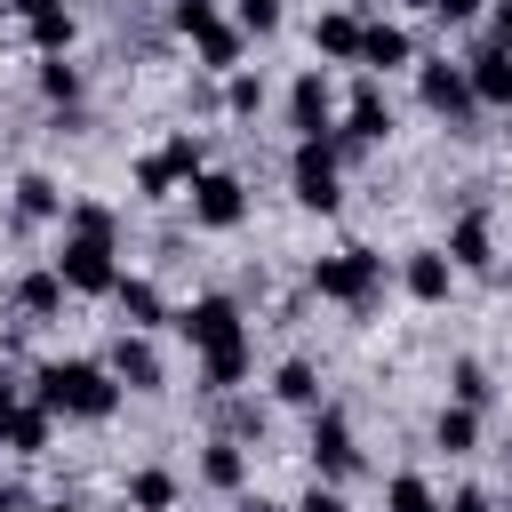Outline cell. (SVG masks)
Wrapping results in <instances>:
<instances>
[{"instance_id": "34", "label": "cell", "mask_w": 512, "mask_h": 512, "mask_svg": "<svg viewBox=\"0 0 512 512\" xmlns=\"http://www.w3.org/2000/svg\"><path fill=\"white\" fill-rule=\"evenodd\" d=\"M256 104H264V80H256V72H224V112H232V120H248Z\"/></svg>"}, {"instance_id": "25", "label": "cell", "mask_w": 512, "mask_h": 512, "mask_svg": "<svg viewBox=\"0 0 512 512\" xmlns=\"http://www.w3.org/2000/svg\"><path fill=\"white\" fill-rule=\"evenodd\" d=\"M432 448H448V456H472V448H480V408L448 400V408L432 416Z\"/></svg>"}, {"instance_id": "35", "label": "cell", "mask_w": 512, "mask_h": 512, "mask_svg": "<svg viewBox=\"0 0 512 512\" xmlns=\"http://www.w3.org/2000/svg\"><path fill=\"white\" fill-rule=\"evenodd\" d=\"M64 232H112V240H120V216H112L104 200H72V208H64Z\"/></svg>"}, {"instance_id": "8", "label": "cell", "mask_w": 512, "mask_h": 512, "mask_svg": "<svg viewBox=\"0 0 512 512\" xmlns=\"http://www.w3.org/2000/svg\"><path fill=\"white\" fill-rule=\"evenodd\" d=\"M304 456H312V480H352V472H360L352 416H344V408H312V440H304Z\"/></svg>"}, {"instance_id": "14", "label": "cell", "mask_w": 512, "mask_h": 512, "mask_svg": "<svg viewBox=\"0 0 512 512\" xmlns=\"http://www.w3.org/2000/svg\"><path fill=\"white\" fill-rule=\"evenodd\" d=\"M360 32H368L360 8H328V16H312V56H328V64H360Z\"/></svg>"}, {"instance_id": "6", "label": "cell", "mask_w": 512, "mask_h": 512, "mask_svg": "<svg viewBox=\"0 0 512 512\" xmlns=\"http://www.w3.org/2000/svg\"><path fill=\"white\" fill-rule=\"evenodd\" d=\"M416 96H424V112H432V120H448L456 136H472V120H480V96H472L464 64H416Z\"/></svg>"}, {"instance_id": "38", "label": "cell", "mask_w": 512, "mask_h": 512, "mask_svg": "<svg viewBox=\"0 0 512 512\" xmlns=\"http://www.w3.org/2000/svg\"><path fill=\"white\" fill-rule=\"evenodd\" d=\"M440 512H496V496H488V488H456Z\"/></svg>"}, {"instance_id": "27", "label": "cell", "mask_w": 512, "mask_h": 512, "mask_svg": "<svg viewBox=\"0 0 512 512\" xmlns=\"http://www.w3.org/2000/svg\"><path fill=\"white\" fill-rule=\"evenodd\" d=\"M272 400H288V408H320V368H312V360H280V368H272Z\"/></svg>"}, {"instance_id": "15", "label": "cell", "mask_w": 512, "mask_h": 512, "mask_svg": "<svg viewBox=\"0 0 512 512\" xmlns=\"http://www.w3.org/2000/svg\"><path fill=\"white\" fill-rule=\"evenodd\" d=\"M400 288H408L416 304H448V288H456V264H448V248H408V264H400Z\"/></svg>"}, {"instance_id": "29", "label": "cell", "mask_w": 512, "mask_h": 512, "mask_svg": "<svg viewBox=\"0 0 512 512\" xmlns=\"http://www.w3.org/2000/svg\"><path fill=\"white\" fill-rule=\"evenodd\" d=\"M384 512H440V496H432L424 472H392L384 480Z\"/></svg>"}, {"instance_id": "37", "label": "cell", "mask_w": 512, "mask_h": 512, "mask_svg": "<svg viewBox=\"0 0 512 512\" xmlns=\"http://www.w3.org/2000/svg\"><path fill=\"white\" fill-rule=\"evenodd\" d=\"M488 48H512V0L488 8Z\"/></svg>"}, {"instance_id": "21", "label": "cell", "mask_w": 512, "mask_h": 512, "mask_svg": "<svg viewBox=\"0 0 512 512\" xmlns=\"http://www.w3.org/2000/svg\"><path fill=\"white\" fill-rule=\"evenodd\" d=\"M120 496H128L136 512H176V496H184V480H176L168 464H136V472L120 480Z\"/></svg>"}, {"instance_id": "1", "label": "cell", "mask_w": 512, "mask_h": 512, "mask_svg": "<svg viewBox=\"0 0 512 512\" xmlns=\"http://www.w3.org/2000/svg\"><path fill=\"white\" fill-rule=\"evenodd\" d=\"M120 376L104 368V360H48L40 376H32V400H48L56 416H72V424H104L112 408H120Z\"/></svg>"}, {"instance_id": "10", "label": "cell", "mask_w": 512, "mask_h": 512, "mask_svg": "<svg viewBox=\"0 0 512 512\" xmlns=\"http://www.w3.org/2000/svg\"><path fill=\"white\" fill-rule=\"evenodd\" d=\"M328 136H336V152H360V144H384V136H392V104L376 96V80H360V88H352L344 128H328Z\"/></svg>"}, {"instance_id": "31", "label": "cell", "mask_w": 512, "mask_h": 512, "mask_svg": "<svg viewBox=\"0 0 512 512\" xmlns=\"http://www.w3.org/2000/svg\"><path fill=\"white\" fill-rule=\"evenodd\" d=\"M448 392H456L464 408H488V400H496V384H488L480 360H456V368H448Z\"/></svg>"}, {"instance_id": "13", "label": "cell", "mask_w": 512, "mask_h": 512, "mask_svg": "<svg viewBox=\"0 0 512 512\" xmlns=\"http://www.w3.org/2000/svg\"><path fill=\"white\" fill-rule=\"evenodd\" d=\"M448 264H456V272H488V264H496V216H488V208H464V216L448 224Z\"/></svg>"}, {"instance_id": "17", "label": "cell", "mask_w": 512, "mask_h": 512, "mask_svg": "<svg viewBox=\"0 0 512 512\" xmlns=\"http://www.w3.org/2000/svg\"><path fill=\"white\" fill-rule=\"evenodd\" d=\"M400 64H416V40H408L400 24H368V32H360V72L384 80V72H400Z\"/></svg>"}, {"instance_id": "19", "label": "cell", "mask_w": 512, "mask_h": 512, "mask_svg": "<svg viewBox=\"0 0 512 512\" xmlns=\"http://www.w3.org/2000/svg\"><path fill=\"white\" fill-rule=\"evenodd\" d=\"M200 488H216V496H240V488H248V448H240L232 432L200 448Z\"/></svg>"}, {"instance_id": "4", "label": "cell", "mask_w": 512, "mask_h": 512, "mask_svg": "<svg viewBox=\"0 0 512 512\" xmlns=\"http://www.w3.org/2000/svg\"><path fill=\"white\" fill-rule=\"evenodd\" d=\"M200 168H208V144H200L192 128H176L160 152H144V160H136V200H168V192H176V184H192Z\"/></svg>"}, {"instance_id": "33", "label": "cell", "mask_w": 512, "mask_h": 512, "mask_svg": "<svg viewBox=\"0 0 512 512\" xmlns=\"http://www.w3.org/2000/svg\"><path fill=\"white\" fill-rule=\"evenodd\" d=\"M168 24H176L184 40H200V32H216V24H224V8H216V0H176V8H168Z\"/></svg>"}, {"instance_id": "43", "label": "cell", "mask_w": 512, "mask_h": 512, "mask_svg": "<svg viewBox=\"0 0 512 512\" xmlns=\"http://www.w3.org/2000/svg\"><path fill=\"white\" fill-rule=\"evenodd\" d=\"M8 408H16V384H8V376H0V424H8Z\"/></svg>"}, {"instance_id": "32", "label": "cell", "mask_w": 512, "mask_h": 512, "mask_svg": "<svg viewBox=\"0 0 512 512\" xmlns=\"http://www.w3.org/2000/svg\"><path fill=\"white\" fill-rule=\"evenodd\" d=\"M280 16H288L280 0H232V24H240L248 40H272V32H280Z\"/></svg>"}, {"instance_id": "30", "label": "cell", "mask_w": 512, "mask_h": 512, "mask_svg": "<svg viewBox=\"0 0 512 512\" xmlns=\"http://www.w3.org/2000/svg\"><path fill=\"white\" fill-rule=\"evenodd\" d=\"M40 96H48V104H80V64H72V56H48V64H40Z\"/></svg>"}, {"instance_id": "7", "label": "cell", "mask_w": 512, "mask_h": 512, "mask_svg": "<svg viewBox=\"0 0 512 512\" xmlns=\"http://www.w3.org/2000/svg\"><path fill=\"white\" fill-rule=\"evenodd\" d=\"M184 192H192V224H200V232H240V224H248V184H240L232 168H200Z\"/></svg>"}, {"instance_id": "26", "label": "cell", "mask_w": 512, "mask_h": 512, "mask_svg": "<svg viewBox=\"0 0 512 512\" xmlns=\"http://www.w3.org/2000/svg\"><path fill=\"white\" fill-rule=\"evenodd\" d=\"M240 48H248V32H240V24H216V32H200V40H192L200 72H240Z\"/></svg>"}, {"instance_id": "42", "label": "cell", "mask_w": 512, "mask_h": 512, "mask_svg": "<svg viewBox=\"0 0 512 512\" xmlns=\"http://www.w3.org/2000/svg\"><path fill=\"white\" fill-rule=\"evenodd\" d=\"M240 512H296V504H272V496H240Z\"/></svg>"}, {"instance_id": "5", "label": "cell", "mask_w": 512, "mask_h": 512, "mask_svg": "<svg viewBox=\"0 0 512 512\" xmlns=\"http://www.w3.org/2000/svg\"><path fill=\"white\" fill-rule=\"evenodd\" d=\"M56 272L72 296H112L120 288V264H112V232H64L56 248Z\"/></svg>"}, {"instance_id": "24", "label": "cell", "mask_w": 512, "mask_h": 512, "mask_svg": "<svg viewBox=\"0 0 512 512\" xmlns=\"http://www.w3.org/2000/svg\"><path fill=\"white\" fill-rule=\"evenodd\" d=\"M64 208H72V200L56 192V176H40V168H32V176H16V216H24V224H48V216L64 224Z\"/></svg>"}, {"instance_id": "12", "label": "cell", "mask_w": 512, "mask_h": 512, "mask_svg": "<svg viewBox=\"0 0 512 512\" xmlns=\"http://www.w3.org/2000/svg\"><path fill=\"white\" fill-rule=\"evenodd\" d=\"M288 128H296V136H328V128H336V88H328V72H296V80H288Z\"/></svg>"}, {"instance_id": "36", "label": "cell", "mask_w": 512, "mask_h": 512, "mask_svg": "<svg viewBox=\"0 0 512 512\" xmlns=\"http://www.w3.org/2000/svg\"><path fill=\"white\" fill-rule=\"evenodd\" d=\"M296 512H352V504H344V496H336V480H312V496H304V504H296Z\"/></svg>"}, {"instance_id": "28", "label": "cell", "mask_w": 512, "mask_h": 512, "mask_svg": "<svg viewBox=\"0 0 512 512\" xmlns=\"http://www.w3.org/2000/svg\"><path fill=\"white\" fill-rule=\"evenodd\" d=\"M24 32H32V48H40V56H72V40H80L72 8H48V16H32Z\"/></svg>"}, {"instance_id": "18", "label": "cell", "mask_w": 512, "mask_h": 512, "mask_svg": "<svg viewBox=\"0 0 512 512\" xmlns=\"http://www.w3.org/2000/svg\"><path fill=\"white\" fill-rule=\"evenodd\" d=\"M64 296H72V288H64V272H56V264H40V272H24V280H16V312H24L32 328H48V320L64 312Z\"/></svg>"}, {"instance_id": "44", "label": "cell", "mask_w": 512, "mask_h": 512, "mask_svg": "<svg viewBox=\"0 0 512 512\" xmlns=\"http://www.w3.org/2000/svg\"><path fill=\"white\" fill-rule=\"evenodd\" d=\"M400 8H432V0H400Z\"/></svg>"}, {"instance_id": "40", "label": "cell", "mask_w": 512, "mask_h": 512, "mask_svg": "<svg viewBox=\"0 0 512 512\" xmlns=\"http://www.w3.org/2000/svg\"><path fill=\"white\" fill-rule=\"evenodd\" d=\"M0 512H32V488H16V480H8V488H0Z\"/></svg>"}, {"instance_id": "23", "label": "cell", "mask_w": 512, "mask_h": 512, "mask_svg": "<svg viewBox=\"0 0 512 512\" xmlns=\"http://www.w3.org/2000/svg\"><path fill=\"white\" fill-rule=\"evenodd\" d=\"M112 304H120V328H160V320H168V296H160L152 280H128V272H120Z\"/></svg>"}, {"instance_id": "9", "label": "cell", "mask_w": 512, "mask_h": 512, "mask_svg": "<svg viewBox=\"0 0 512 512\" xmlns=\"http://www.w3.org/2000/svg\"><path fill=\"white\" fill-rule=\"evenodd\" d=\"M176 336H184L192 352H224V344H240L248 328H240V304H232V296H192V304L176 312Z\"/></svg>"}, {"instance_id": "22", "label": "cell", "mask_w": 512, "mask_h": 512, "mask_svg": "<svg viewBox=\"0 0 512 512\" xmlns=\"http://www.w3.org/2000/svg\"><path fill=\"white\" fill-rule=\"evenodd\" d=\"M240 384H248V336L224 344V352H200V392H208V400H232Z\"/></svg>"}, {"instance_id": "20", "label": "cell", "mask_w": 512, "mask_h": 512, "mask_svg": "<svg viewBox=\"0 0 512 512\" xmlns=\"http://www.w3.org/2000/svg\"><path fill=\"white\" fill-rule=\"evenodd\" d=\"M464 80H472L480 112H504V104H512V48H480V56L464 64Z\"/></svg>"}, {"instance_id": "16", "label": "cell", "mask_w": 512, "mask_h": 512, "mask_svg": "<svg viewBox=\"0 0 512 512\" xmlns=\"http://www.w3.org/2000/svg\"><path fill=\"white\" fill-rule=\"evenodd\" d=\"M48 432H56V408H48V400H16L8 424H0V448H16V456H48Z\"/></svg>"}, {"instance_id": "39", "label": "cell", "mask_w": 512, "mask_h": 512, "mask_svg": "<svg viewBox=\"0 0 512 512\" xmlns=\"http://www.w3.org/2000/svg\"><path fill=\"white\" fill-rule=\"evenodd\" d=\"M480 8H488V0H432V16H440V24H472Z\"/></svg>"}, {"instance_id": "11", "label": "cell", "mask_w": 512, "mask_h": 512, "mask_svg": "<svg viewBox=\"0 0 512 512\" xmlns=\"http://www.w3.org/2000/svg\"><path fill=\"white\" fill-rule=\"evenodd\" d=\"M104 368H112V376H120L128 392H160V384H168V360L152 352V336H144V328H120V336H112V360H104Z\"/></svg>"}, {"instance_id": "41", "label": "cell", "mask_w": 512, "mask_h": 512, "mask_svg": "<svg viewBox=\"0 0 512 512\" xmlns=\"http://www.w3.org/2000/svg\"><path fill=\"white\" fill-rule=\"evenodd\" d=\"M8 8H16L24 24H32V16H48V8H64V0H8Z\"/></svg>"}, {"instance_id": "2", "label": "cell", "mask_w": 512, "mask_h": 512, "mask_svg": "<svg viewBox=\"0 0 512 512\" xmlns=\"http://www.w3.org/2000/svg\"><path fill=\"white\" fill-rule=\"evenodd\" d=\"M312 296H328L352 320H368L384 304V256L376 248H328V256H312Z\"/></svg>"}, {"instance_id": "3", "label": "cell", "mask_w": 512, "mask_h": 512, "mask_svg": "<svg viewBox=\"0 0 512 512\" xmlns=\"http://www.w3.org/2000/svg\"><path fill=\"white\" fill-rule=\"evenodd\" d=\"M288 192H296L304 216H336V208H344V152H336V136H296V152H288Z\"/></svg>"}]
</instances>
